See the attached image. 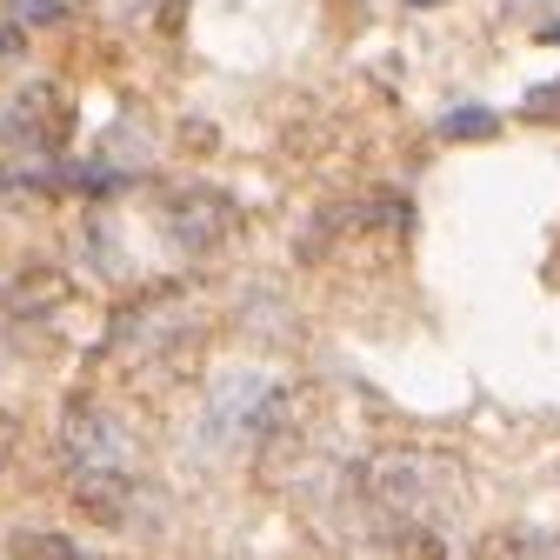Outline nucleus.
<instances>
[{"mask_svg": "<svg viewBox=\"0 0 560 560\" xmlns=\"http://www.w3.org/2000/svg\"><path fill=\"white\" fill-rule=\"evenodd\" d=\"M234 228H241V207L221 187H174L161 200V241L174 254H187V260H207Z\"/></svg>", "mask_w": 560, "mask_h": 560, "instance_id": "obj_3", "label": "nucleus"}, {"mask_svg": "<svg viewBox=\"0 0 560 560\" xmlns=\"http://www.w3.org/2000/svg\"><path fill=\"white\" fill-rule=\"evenodd\" d=\"M8 560H81V547L67 534H54V527H21L8 540Z\"/></svg>", "mask_w": 560, "mask_h": 560, "instance_id": "obj_5", "label": "nucleus"}, {"mask_svg": "<svg viewBox=\"0 0 560 560\" xmlns=\"http://www.w3.org/2000/svg\"><path fill=\"white\" fill-rule=\"evenodd\" d=\"M67 94L54 88V81H34V88H21L8 107H0V140H8L14 154H54L60 140H67Z\"/></svg>", "mask_w": 560, "mask_h": 560, "instance_id": "obj_4", "label": "nucleus"}, {"mask_svg": "<svg viewBox=\"0 0 560 560\" xmlns=\"http://www.w3.org/2000/svg\"><path fill=\"white\" fill-rule=\"evenodd\" d=\"M413 8H434V0H413Z\"/></svg>", "mask_w": 560, "mask_h": 560, "instance_id": "obj_10", "label": "nucleus"}, {"mask_svg": "<svg viewBox=\"0 0 560 560\" xmlns=\"http://www.w3.org/2000/svg\"><path fill=\"white\" fill-rule=\"evenodd\" d=\"M60 460H67V474H88V467H127V474H140V441H133V428L114 407H101L88 394V400H74V407L60 413Z\"/></svg>", "mask_w": 560, "mask_h": 560, "instance_id": "obj_2", "label": "nucleus"}, {"mask_svg": "<svg viewBox=\"0 0 560 560\" xmlns=\"http://www.w3.org/2000/svg\"><path fill=\"white\" fill-rule=\"evenodd\" d=\"M361 494L374 501V514L394 527L407 560H454V508L467 501V474L460 460L434 454V447H381L361 467Z\"/></svg>", "mask_w": 560, "mask_h": 560, "instance_id": "obj_1", "label": "nucleus"}, {"mask_svg": "<svg viewBox=\"0 0 560 560\" xmlns=\"http://www.w3.org/2000/svg\"><path fill=\"white\" fill-rule=\"evenodd\" d=\"M21 47H27V27H21V21H14L8 8H0V60H14Z\"/></svg>", "mask_w": 560, "mask_h": 560, "instance_id": "obj_9", "label": "nucleus"}, {"mask_svg": "<svg viewBox=\"0 0 560 560\" xmlns=\"http://www.w3.org/2000/svg\"><path fill=\"white\" fill-rule=\"evenodd\" d=\"M8 14H14L21 27H47V21L67 14V0H8Z\"/></svg>", "mask_w": 560, "mask_h": 560, "instance_id": "obj_8", "label": "nucleus"}, {"mask_svg": "<svg viewBox=\"0 0 560 560\" xmlns=\"http://www.w3.org/2000/svg\"><path fill=\"white\" fill-rule=\"evenodd\" d=\"M501 560H560V534H514L501 540Z\"/></svg>", "mask_w": 560, "mask_h": 560, "instance_id": "obj_6", "label": "nucleus"}, {"mask_svg": "<svg viewBox=\"0 0 560 560\" xmlns=\"http://www.w3.org/2000/svg\"><path fill=\"white\" fill-rule=\"evenodd\" d=\"M487 133H494V114H480V107L447 114V140H487Z\"/></svg>", "mask_w": 560, "mask_h": 560, "instance_id": "obj_7", "label": "nucleus"}]
</instances>
